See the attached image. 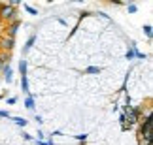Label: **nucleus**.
I'll use <instances>...</instances> for the list:
<instances>
[{
  "label": "nucleus",
  "mask_w": 153,
  "mask_h": 145,
  "mask_svg": "<svg viewBox=\"0 0 153 145\" xmlns=\"http://www.w3.org/2000/svg\"><path fill=\"white\" fill-rule=\"evenodd\" d=\"M23 138H25L27 141H34V138H32L30 134H27V132H23Z\"/></svg>",
  "instance_id": "obj_18"
},
{
  "label": "nucleus",
  "mask_w": 153,
  "mask_h": 145,
  "mask_svg": "<svg viewBox=\"0 0 153 145\" xmlns=\"http://www.w3.org/2000/svg\"><path fill=\"white\" fill-rule=\"evenodd\" d=\"M13 121H15V124H17V126H27V123H28V121H27V119H23V117H13Z\"/></svg>",
  "instance_id": "obj_11"
},
{
  "label": "nucleus",
  "mask_w": 153,
  "mask_h": 145,
  "mask_svg": "<svg viewBox=\"0 0 153 145\" xmlns=\"http://www.w3.org/2000/svg\"><path fill=\"white\" fill-rule=\"evenodd\" d=\"M0 98H2V96H0Z\"/></svg>",
  "instance_id": "obj_21"
},
{
  "label": "nucleus",
  "mask_w": 153,
  "mask_h": 145,
  "mask_svg": "<svg viewBox=\"0 0 153 145\" xmlns=\"http://www.w3.org/2000/svg\"><path fill=\"white\" fill-rule=\"evenodd\" d=\"M8 104H10V106H13V104H17V98H15V96H10V98H8Z\"/></svg>",
  "instance_id": "obj_19"
},
{
  "label": "nucleus",
  "mask_w": 153,
  "mask_h": 145,
  "mask_svg": "<svg viewBox=\"0 0 153 145\" xmlns=\"http://www.w3.org/2000/svg\"><path fill=\"white\" fill-rule=\"evenodd\" d=\"M34 121H36L38 124H42V123H44V121H42V117H40V115H34Z\"/></svg>",
  "instance_id": "obj_20"
},
{
  "label": "nucleus",
  "mask_w": 153,
  "mask_h": 145,
  "mask_svg": "<svg viewBox=\"0 0 153 145\" xmlns=\"http://www.w3.org/2000/svg\"><path fill=\"white\" fill-rule=\"evenodd\" d=\"M36 145H53V141H44V140H36Z\"/></svg>",
  "instance_id": "obj_17"
},
{
  "label": "nucleus",
  "mask_w": 153,
  "mask_h": 145,
  "mask_svg": "<svg viewBox=\"0 0 153 145\" xmlns=\"http://www.w3.org/2000/svg\"><path fill=\"white\" fill-rule=\"evenodd\" d=\"M19 72H21V75H27V60L25 59L19 62Z\"/></svg>",
  "instance_id": "obj_10"
},
{
  "label": "nucleus",
  "mask_w": 153,
  "mask_h": 145,
  "mask_svg": "<svg viewBox=\"0 0 153 145\" xmlns=\"http://www.w3.org/2000/svg\"><path fill=\"white\" fill-rule=\"evenodd\" d=\"M2 74H4V79H6V83H11L13 81V70H11V66L10 64H6L4 68H2Z\"/></svg>",
  "instance_id": "obj_4"
},
{
  "label": "nucleus",
  "mask_w": 153,
  "mask_h": 145,
  "mask_svg": "<svg viewBox=\"0 0 153 145\" xmlns=\"http://www.w3.org/2000/svg\"><path fill=\"white\" fill-rule=\"evenodd\" d=\"M25 10H27V11H28L30 15H38V10H34L32 6H28V4H25Z\"/></svg>",
  "instance_id": "obj_12"
},
{
  "label": "nucleus",
  "mask_w": 153,
  "mask_h": 145,
  "mask_svg": "<svg viewBox=\"0 0 153 145\" xmlns=\"http://www.w3.org/2000/svg\"><path fill=\"white\" fill-rule=\"evenodd\" d=\"M15 15H17L15 8L0 4V19H4V21H15Z\"/></svg>",
  "instance_id": "obj_1"
},
{
  "label": "nucleus",
  "mask_w": 153,
  "mask_h": 145,
  "mask_svg": "<svg viewBox=\"0 0 153 145\" xmlns=\"http://www.w3.org/2000/svg\"><path fill=\"white\" fill-rule=\"evenodd\" d=\"M21 91H23V94H30V89H28V79H27V75H21Z\"/></svg>",
  "instance_id": "obj_6"
},
{
  "label": "nucleus",
  "mask_w": 153,
  "mask_h": 145,
  "mask_svg": "<svg viewBox=\"0 0 153 145\" xmlns=\"http://www.w3.org/2000/svg\"><path fill=\"white\" fill-rule=\"evenodd\" d=\"M127 59H128V60H134V59H140V60H142V59H146V55H144V53H138L136 43H132V45H131V51L127 53Z\"/></svg>",
  "instance_id": "obj_3"
},
{
  "label": "nucleus",
  "mask_w": 153,
  "mask_h": 145,
  "mask_svg": "<svg viewBox=\"0 0 153 145\" xmlns=\"http://www.w3.org/2000/svg\"><path fill=\"white\" fill-rule=\"evenodd\" d=\"M21 26V21L19 19H15V21H11V26H10V38H13L15 36V32H17V28Z\"/></svg>",
  "instance_id": "obj_8"
},
{
  "label": "nucleus",
  "mask_w": 153,
  "mask_h": 145,
  "mask_svg": "<svg viewBox=\"0 0 153 145\" xmlns=\"http://www.w3.org/2000/svg\"><path fill=\"white\" fill-rule=\"evenodd\" d=\"M0 117L2 119H11V115H10V111H6V109H0Z\"/></svg>",
  "instance_id": "obj_13"
},
{
  "label": "nucleus",
  "mask_w": 153,
  "mask_h": 145,
  "mask_svg": "<svg viewBox=\"0 0 153 145\" xmlns=\"http://www.w3.org/2000/svg\"><path fill=\"white\" fill-rule=\"evenodd\" d=\"M144 32H146V36H148V38H151V25H146L144 26Z\"/></svg>",
  "instance_id": "obj_16"
},
{
  "label": "nucleus",
  "mask_w": 153,
  "mask_h": 145,
  "mask_svg": "<svg viewBox=\"0 0 153 145\" xmlns=\"http://www.w3.org/2000/svg\"><path fill=\"white\" fill-rule=\"evenodd\" d=\"M125 113H127V117H128V124H134V123H138V115H140V109L125 106ZM127 117H125V119H127Z\"/></svg>",
  "instance_id": "obj_2"
},
{
  "label": "nucleus",
  "mask_w": 153,
  "mask_h": 145,
  "mask_svg": "<svg viewBox=\"0 0 153 145\" xmlns=\"http://www.w3.org/2000/svg\"><path fill=\"white\" fill-rule=\"evenodd\" d=\"M85 72H87V74H98V72H100V68H97V66H91V68H87Z\"/></svg>",
  "instance_id": "obj_14"
},
{
  "label": "nucleus",
  "mask_w": 153,
  "mask_h": 145,
  "mask_svg": "<svg viewBox=\"0 0 153 145\" xmlns=\"http://www.w3.org/2000/svg\"><path fill=\"white\" fill-rule=\"evenodd\" d=\"M34 42H36V36H30V38H28L27 45H25V47H23V53H27V51H28V49L32 47V43H34Z\"/></svg>",
  "instance_id": "obj_9"
},
{
  "label": "nucleus",
  "mask_w": 153,
  "mask_h": 145,
  "mask_svg": "<svg viewBox=\"0 0 153 145\" xmlns=\"http://www.w3.org/2000/svg\"><path fill=\"white\" fill-rule=\"evenodd\" d=\"M34 106H36V100H34V96H32V94H28V96L25 98V107L32 111V109H34Z\"/></svg>",
  "instance_id": "obj_7"
},
{
  "label": "nucleus",
  "mask_w": 153,
  "mask_h": 145,
  "mask_svg": "<svg viewBox=\"0 0 153 145\" xmlns=\"http://www.w3.org/2000/svg\"><path fill=\"white\" fill-rule=\"evenodd\" d=\"M0 47L4 49V53H8V51L13 47V38H2L0 40Z\"/></svg>",
  "instance_id": "obj_5"
},
{
  "label": "nucleus",
  "mask_w": 153,
  "mask_h": 145,
  "mask_svg": "<svg viewBox=\"0 0 153 145\" xmlns=\"http://www.w3.org/2000/svg\"><path fill=\"white\" fill-rule=\"evenodd\" d=\"M127 10H128V13H134V11L138 10V6H136V4H128V6H127Z\"/></svg>",
  "instance_id": "obj_15"
}]
</instances>
